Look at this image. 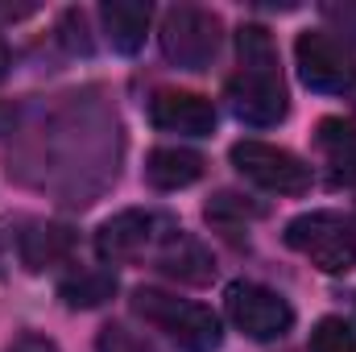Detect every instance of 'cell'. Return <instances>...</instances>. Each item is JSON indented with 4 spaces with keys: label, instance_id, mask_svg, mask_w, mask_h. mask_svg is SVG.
Here are the masks:
<instances>
[{
    "label": "cell",
    "instance_id": "6da1fadb",
    "mask_svg": "<svg viewBox=\"0 0 356 352\" xmlns=\"http://www.w3.org/2000/svg\"><path fill=\"white\" fill-rule=\"evenodd\" d=\"M133 311L149 328L166 332L182 352H216L224 344V328H220V319H216L211 307L191 303V298H178V294H166L158 286L133 290Z\"/></svg>",
    "mask_w": 356,
    "mask_h": 352
},
{
    "label": "cell",
    "instance_id": "7a4b0ae2",
    "mask_svg": "<svg viewBox=\"0 0 356 352\" xmlns=\"http://www.w3.org/2000/svg\"><path fill=\"white\" fill-rule=\"evenodd\" d=\"M286 245L323 273H348L356 265V224L340 211H307L286 224Z\"/></svg>",
    "mask_w": 356,
    "mask_h": 352
},
{
    "label": "cell",
    "instance_id": "3957f363",
    "mask_svg": "<svg viewBox=\"0 0 356 352\" xmlns=\"http://www.w3.org/2000/svg\"><path fill=\"white\" fill-rule=\"evenodd\" d=\"M162 50L182 71H203L220 50V17L195 4H178L162 17Z\"/></svg>",
    "mask_w": 356,
    "mask_h": 352
},
{
    "label": "cell",
    "instance_id": "277c9868",
    "mask_svg": "<svg viewBox=\"0 0 356 352\" xmlns=\"http://www.w3.org/2000/svg\"><path fill=\"white\" fill-rule=\"evenodd\" d=\"M232 166L249 182L277 191V195H302L311 186V166L298 154L266 145V141H236L232 145Z\"/></svg>",
    "mask_w": 356,
    "mask_h": 352
},
{
    "label": "cell",
    "instance_id": "5b68a950",
    "mask_svg": "<svg viewBox=\"0 0 356 352\" xmlns=\"http://www.w3.org/2000/svg\"><path fill=\"white\" fill-rule=\"evenodd\" d=\"M228 319L249 336V340H277L290 332L294 311L290 303L257 282H232L228 286Z\"/></svg>",
    "mask_w": 356,
    "mask_h": 352
},
{
    "label": "cell",
    "instance_id": "8992f818",
    "mask_svg": "<svg viewBox=\"0 0 356 352\" xmlns=\"http://www.w3.org/2000/svg\"><path fill=\"white\" fill-rule=\"evenodd\" d=\"M294 58H298V75L311 91H348L356 83L353 54L344 50L340 38L307 29L294 42Z\"/></svg>",
    "mask_w": 356,
    "mask_h": 352
},
{
    "label": "cell",
    "instance_id": "52a82bcc",
    "mask_svg": "<svg viewBox=\"0 0 356 352\" xmlns=\"http://www.w3.org/2000/svg\"><path fill=\"white\" fill-rule=\"evenodd\" d=\"M228 99H232V112L253 129L277 125L290 108L277 67H241V75L228 83Z\"/></svg>",
    "mask_w": 356,
    "mask_h": 352
},
{
    "label": "cell",
    "instance_id": "ba28073f",
    "mask_svg": "<svg viewBox=\"0 0 356 352\" xmlns=\"http://www.w3.org/2000/svg\"><path fill=\"white\" fill-rule=\"evenodd\" d=\"M158 228H162V220H158L154 211H120V216H112V220L99 224L95 249H99L104 262H133V257H141L149 245L162 241Z\"/></svg>",
    "mask_w": 356,
    "mask_h": 352
},
{
    "label": "cell",
    "instance_id": "9c48e42d",
    "mask_svg": "<svg viewBox=\"0 0 356 352\" xmlns=\"http://www.w3.org/2000/svg\"><path fill=\"white\" fill-rule=\"evenodd\" d=\"M149 120L166 133H191V137H203L216 129V108L207 95L199 91H178V88H162L154 91L149 99Z\"/></svg>",
    "mask_w": 356,
    "mask_h": 352
},
{
    "label": "cell",
    "instance_id": "30bf717a",
    "mask_svg": "<svg viewBox=\"0 0 356 352\" xmlns=\"http://www.w3.org/2000/svg\"><path fill=\"white\" fill-rule=\"evenodd\" d=\"M99 17H104V33H108L112 50L137 54V50L145 46L154 8H149L145 0H104V4H99Z\"/></svg>",
    "mask_w": 356,
    "mask_h": 352
},
{
    "label": "cell",
    "instance_id": "8fae6325",
    "mask_svg": "<svg viewBox=\"0 0 356 352\" xmlns=\"http://www.w3.org/2000/svg\"><path fill=\"white\" fill-rule=\"evenodd\" d=\"M315 141H319V154L327 162L332 182L336 186H353L356 182V125L344 120V116H327V120H319Z\"/></svg>",
    "mask_w": 356,
    "mask_h": 352
},
{
    "label": "cell",
    "instance_id": "7c38bea8",
    "mask_svg": "<svg viewBox=\"0 0 356 352\" xmlns=\"http://www.w3.org/2000/svg\"><path fill=\"white\" fill-rule=\"evenodd\" d=\"M154 265H158L162 273L178 278V282H191V286H203V282H211V273H216L211 253H207L199 241L182 237V228L162 241V249L154 253Z\"/></svg>",
    "mask_w": 356,
    "mask_h": 352
},
{
    "label": "cell",
    "instance_id": "4fadbf2b",
    "mask_svg": "<svg viewBox=\"0 0 356 352\" xmlns=\"http://www.w3.org/2000/svg\"><path fill=\"white\" fill-rule=\"evenodd\" d=\"M71 249H75V232L67 224H29V232H21V241H17L21 262H25V269H33V273L67 262Z\"/></svg>",
    "mask_w": 356,
    "mask_h": 352
},
{
    "label": "cell",
    "instance_id": "5bb4252c",
    "mask_svg": "<svg viewBox=\"0 0 356 352\" xmlns=\"http://www.w3.org/2000/svg\"><path fill=\"white\" fill-rule=\"evenodd\" d=\"M203 175V154L186 150V145H162L145 158V178L158 186V191H178V186H191L195 178Z\"/></svg>",
    "mask_w": 356,
    "mask_h": 352
},
{
    "label": "cell",
    "instance_id": "9a60e30c",
    "mask_svg": "<svg viewBox=\"0 0 356 352\" xmlns=\"http://www.w3.org/2000/svg\"><path fill=\"white\" fill-rule=\"evenodd\" d=\"M58 294H63L67 307L91 311V307H99V303H108L116 294V273L112 269H79L58 286Z\"/></svg>",
    "mask_w": 356,
    "mask_h": 352
},
{
    "label": "cell",
    "instance_id": "2e32d148",
    "mask_svg": "<svg viewBox=\"0 0 356 352\" xmlns=\"http://www.w3.org/2000/svg\"><path fill=\"white\" fill-rule=\"evenodd\" d=\"M236 50H241V67H277V50L261 25H241Z\"/></svg>",
    "mask_w": 356,
    "mask_h": 352
},
{
    "label": "cell",
    "instance_id": "e0dca14e",
    "mask_svg": "<svg viewBox=\"0 0 356 352\" xmlns=\"http://www.w3.org/2000/svg\"><path fill=\"white\" fill-rule=\"evenodd\" d=\"M311 352H356V328L336 315L319 319L311 332Z\"/></svg>",
    "mask_w": 356,
    "mask_h": 352
},
{
    "label": "cell",
    "instance_id": "ac0fdd59",
    "mask_svg": "<svg viewBox=\"0 0 356 352\" xmlns=\"http://www.w3.org/2000/svg\"><path fill=\"white\" fill-rule=\"evenodd\" d=\"M95 352H154L137 332H129V328H120V323H108L104 332H99V340H95Z\"/></svg>",
    "mask_w": 356,
    "mask_h": 352
},
{
    "label": "cell",
    "instance_id": "d6986e66",
    "mask_svg": "<svg viewBox=\"0 0 356 352\" xmlns=\"http://www.w3.org/2000/svg\"><path fill=\"white\" fill-rule=\"evenodd\" d=\"M245 216H257V207L241 203V195H232V191H224L207 203V220H245Z\"/></svg>",
    "mask_w": 356,
    "mask_h": 352
},
{
    "label": "cell",
    "instance_id": "ffe728a7",
    "mask_svg": "<svg viewBox=\"0 0 356 352\" xmlns=\"http://www.w3.org/2000/svg\"><path fill=\"white\" fill-rule=\"evenodd\" d=\"M323 13L340 25V33H344L348 42H356V0H348V4H327Z\"/></svg>",
    "mask_w": 356,
    "mask_h": 352
},
{
    "label": "cell",
    "instance_id": "44dd1931",
    "mask_svg": "<svg viewBox=\"0 0 356 352\" xmlns=\"http://www.w3.org/2000/svg\"><path fill=\"white\" fill-rule=\"evenodd\" d=\"M8 352H58V344H54V340H46V336H21Z\"/></svg>",
    "mask_w": 356,
    "mask_h": 352
},
{
    "label": "cell",
    "instance_id": "7402d4cb",
    "mask_svg": "<svg viewBox=\"0 0 356 352\" xmlns=\"http://www.w3.org/2000/svg\"><path fill=\"white\" fill-rule=\"evenodd\" d=\"M8 75V46H4V38H0V79Z\"/></svg>",
    "mask_w": 356,
    "mask_h": 352
},
{
    "label": "cell",
    "instance_id": "603a6c76",
    "mask_svg": "<svg viewBox=\"0 0 356 352\" xmlns=\"http://www.w3.org/2000/svg\"><path fill=\"white\" fill-rule=\"evenodd\" d=\"M0 125H4V108H0Z\"/></svg>",
    "mask_w": 356,
    "mask_h": 352
}]
</instances>
